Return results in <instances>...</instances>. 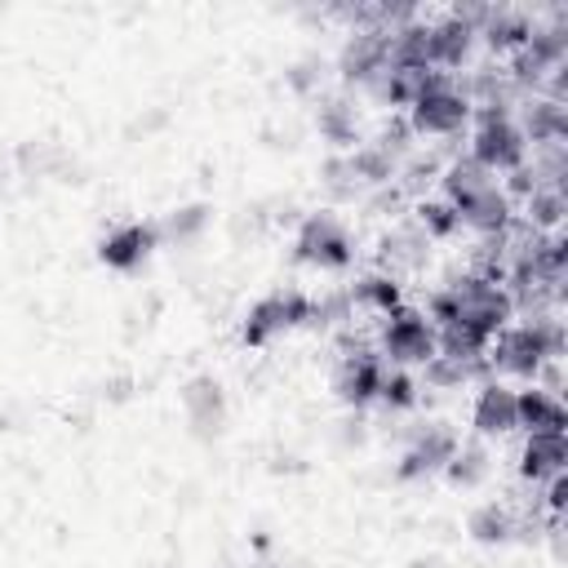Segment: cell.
<instances>
[{
	"mask_svg": "<svg viewBox=\"0 0 568 568\" xmlns=\"http://www.w3.org/2000/svg\"><path fill=\"white\" fill-rule=\"evenodd\" d=\"M510 315H515V302H510L506 284L475 275V271L448 275L426 302V320L435 324V333H462V337L479 342L484 351L510 324Z\"/></svg>",
	"mask_w": 568,
	"mask_h": 568,
	"instance_id": "6da1fadb",
	"label": "cell"
},
{
	"mask_svg": "<svg viewBox=\"0 0 568 568\" xmlns=\"http://www.w3.org/2000/svg\"><path fill=\"white\" fill-rule=\"evenodd\" d=\"M555 359H564V324L555 315L506 324L488 342V351H484V364L488 368L510 373V377H524V382H537V373L546 364H555Z\"/></svg>",
	"mask_w": 568,
	"mask_h": 568,
	"instance_id": "7a4b0ae2",
	"label": "cell"
},
{
	"mask_svg": "<svg viewBox=\"0 0 568 568\" xmlns=\"http://www.w3.org/2000/svg\"><path fill=\"white\" fill-rule=\"evenodd\" d=\"M475 115V129H470V160L484 169V173H515L524 160H528V142L515 124L510 111H497V106H479L470 111Z\"/></svg>",
	"mask_w": 568,
	"mask_h": 568,
	"instance_id": "3957f363",
	"label": "cell"
},
{
	"mask_svg": "<svg viewBox=\"0 0 568 568\" xmlns=\"http://www.w3.org/2000/svg\"><path fill=\"white\" fill-rule=\"evenodd\" d=\"M302 324H311V293H302V288H275V293H266V297H257L248 306V315L240 324V342L248 351H262L275 337L302 328Z\"/></svg>",
	"mask_w": 568,
	"mask_h": 568,
	"instance_id": "277c9868",
	"label": "cell"
},
{
	"mask_svg": "<svg viewBox=\"0 0 568 568\" xmlns=\"http://www.w3.org/2000/svg\"><path fill=\"white\" fill-rule=\"evenodd\" d=\"M293 257L315 271H346L355 262V240L337 213L320 209V213L302 217V226L293 235Z\"/></svg>",
	"mask_w": 568,
	"mask_h": 568,
	"instance_id": "5b68a950",
	"label": "cell"
},
{
	"mask_svg": "<svg viewBox=\"0 0 568 568\" xmlns=\"http://www.w3.org/2000/svg\"><path fill=\"white\" fill-rule=\"evenodd\" d=\"M439 351V333L435 324L426 320V311H413V306H399L382 320V333H377V355L390 359V368H422L426 359H435Z\"/></svg>",
	"mask_w": 568,
	"mask_h": 568,
	"instance_id": "8992f818",
	"label": "cell"
},
{
	"mask_svg": "<svg viewBox=\"0 0 568 568\" xmlns=\"http://www.w3.org/2000/svg\"><path fill=\"white\" fill-rule=\"evenodd\" d=\"M404 120H408L413 138H457L470 124V102L448 75H439L430 89H422L413 98Z\"/></svg>",
	"mask_w": 568,
	"mask_h": 568,
	"instance_id": "52a82bcc",
	"label": "cell"
},
{
	"mask_svg": "<svg viewBox=\"0 0 568 568\" xmlns=\"http://www.w3.org/2000/svg\"><path fill=\"white\" fill-rule=\"evenodd\" d=\"M457 444H462V439H457L444 422H422V426H413V430H408V444H404V453H399V462H395V479L417 484V479L439 475Z\"/></svg>",
	"mask_w": 568,
	"mask_h": 568,
	"instance_id": "ba28073f",
	"label": "cell"
},
{
	"mask_svg": "<svg viewBox=\"0 0 568 568\" xmlns=\"http://www.w3.org/2000/svg\"><path fill=\"white\" fill-rule=\"evenodd\" d=\"M479 13L484 9H453V13H444V18H435L430 22V40H426V62H430V71H453V67H462L466 58H470V49H475V40H479Z\"/></svg>",
	"mask_w": 568,
	"mask_h": 568,
	"instance_id": "9c48e42d",
	"label": "cell"
},
{
	"mask_svg": "<svg viewBox=\"0 0 568 568\" xmlns=\"http://www.w3.org/2000/svg\"><path fill=\"white\" fill-rule=\"evenodd\" d=\"M182 413H186V426H191L195 439H217L226 430V417H231L222 382L213 373H195L182 386Z\"/></svg>",
	"mask_w": 568,
	"mask_h": 568,
	"instance_id": "30bf717a",
	"label": "cell"
},
{
	"mask_svg": "<svg viewBox=\"0 0 568 568\" xmlns=\"http://www.w3.org/2000/svg\"><path fill=\"white\" fill-rule=\"evenodd\" d=\"M382 355L368 346V351H342L337 364H333V395L346 404V408H364L377 399V382H382Z\"/></svg>",
	"mask_w": 568,
	"mask_h": 568,
	"instance_id": "8fae6325",
	"label": "cell"
},
{
	"mask_svg": "<svg viewBox=\"0 0 568 568\" xmlns=\"http://www.w3.org/2000/svg\"><path fill=\"white\" fill-rule=\"evenodd\" d=\"M390 58V31L382 27H355L337 53V80L342 84H368Z\"/></svg>",
	"mask_w": 568,
	"mask_h": 568,
	"instance_id": "7c38bea8",
	"label": "cell"
},
{
	"mask_svg": "<svg viewBox=\"0 0 568 568\" xmlns=\"http://www.w3.org/2000/svg\"><path fill=\"white\" fill-rule=\"evenodd\" d=\"M155 244H160V226H151V222H120V226H111L98 240V262L120 271V275H129V271L146 266Z\"/></svg>",
	"mask_w": 568,
	"mask_h": 568,
	"instance_id": "4fadbf2b",
	"label": "cell"
},
{
	"mask_svg": "<svg viewBox=\"0 0 568 568\" xmlns=\"http://www.w3.org/2000/svg\"><path fill=\"white\" fill-rule=\"evenodd\" d=\"M430 262V240L426 231L413 222V217H395L390 231L377 240V271L386 275H408V271H422Z\"/></svg>",
	"mask_w": 568,
	"mask_h": 568,
	"instance_id": "5bb4252c",
	"label": "cell"
},
{
	"mask_svg": "<svg viewBox=\"0 0 568 568\" xmlns=\"http://www.w3.org/2000/svg\"><path fill=\"white\" fill-rule=\"evenodd\" d=\"M470 426L479 439H506L519 430L515 422V390L501 382H484L470 399Z\"/></svg>",
	"mask_w": 568,
	"mask_h": 568,
	"instance_id": "9a60e30c",
	"label": "cell"
},
{
	"mask_svg": "<svg viewBox=\"0 0 568 568\" xmlns=\"http://www.w3.org/2000/svg\"><path fill=\"white\" fill-rule=\"evenodd\" d=\"M568 466V439L564 435H524L519 453H515V475L532 488H541L546 479L564 475Z\"/></svg>",
	"mask_w": 568,
	"mask_h": 568,
	"instance_id": "2e32d148",
	"label": "cell"
},
{
	"mask_svg": "<svg viewBox=\"0 0 568 568\" xmlns=\"http://www.w3.org/2000/svg\"><path fill=\"white\" fill-rule=\"evenodd\" d=\"M13 164L22 178H58V182H80V160L58 146V142H44V138H27L18 142L13 151Z\"/></svg>",
	"mask_w": 568,
	"mask_h": 568,
	"instance_id": "e0dca14e",
	"label": "cell"
},
{
	"mask_svg": "<svg viewBox=\"0 0 568 568\" xmlns=\"http://www.w3.org/2000/svg\"><path fill=\"white\" fill-rule=\"evenodd\" d=\"M515 422L524 435H564L568 430V413L564 399L541 390L537 382H528L524 390H515Z\"/></svg>",
	"mask_w": 568,
	"mask_h": 568,
	"instance_id": "ac0fdd59",
	"label": "cell"
},
{
	"mask_svg": "<svg viewBox=\"0 0 568 568\" xmlns=\"http://www.w3.org/2000/svg\"><path fill=\"white\" fill-rule=\"evenodd\" d=\"M439 80V71H426V67H404V62H390L386 58V67L364 84L382 106H413V98L422 93V89H430Z\"/></svg>",
	"mask_w": 568,
	"mask_h": 568,
	"instance_id": "d6986e66",
	"label": "cell"
},
{
	"mask_svg": "<svg viewBox=\"0 0 568 568\" xmlns=\"http://www.w3.org/2000/svg\"><path fill=\"white\" fill-rule=\"evenodd\" d=\"M315 129L320 138L333 146V151H355L364 138H359V111L346 93H320V111H315Z\"/></svg>",
	"mask_w": 568,
	"mask_h": 568,
	"instance_id": "ffe728a7",
	"label": "cell"
},
{
	"mask_svg": "<svg viewBox=\"0 0 568 568\" xmlns=\"http://www.w3.org/2000/svg\"><path fill=\"white\" fill-rule=\"evenodd\" d=\"M475 31L484 36V44H488L493 53H515V49L528 44V36H532V18H528L524 9H506V4H497V9H484V13H479V27H475Z\"/></svg>",
	"mask_w": 568,
	"mask_h": 568,
	"instance_id": "44dd1931",
	"label": "cell"
},
{
	"mask_svg": "<svg viewBox=\"0 0 568 568\" xmlns=\"http://www.w3.org/2000/svg\"><path fill=\"white\" fill-rule=\"evenodd\" d=\"M346 297H351V306H355V311L386 320L390 311H399V306H404V284H399L395 275H386V271H364V275L346 288Z\"/></svg>",
	"mask_w": 568,
	"mask_h": 568,
	"instance_id": "7402d4cb",
	"label": "cell"
},
{
	"mask_svg": "<svg viewBox=\"0 0 568 568\" xmlns=\"http://www.w3.org/2000/svg\"><path fill=\"white\" fill-rule=\"evenodd\" d=\"M515 124H519L524 142L550 146V142H564V133H568V111H564V102L537 93V98L524 102V120H515Z\"/></svg>",
	"mask_w": 568,
	"mask_h": 568,
	"instance_id": "603a6c76",
	"label": "cell"
},
{
	"mask_svg": "<svg viewBox=\"0 0 568 568\" xmlns=\"http://www.w3.org/2000/svg\"><path fill=\"white\" fill-rule=\"evenodd\" d=\"M466 532L479 546H506L519 532V510L510 501H484V506H475L466 515Z\"/></svg>",
	"mask_w": 568,
	"mask_h": 568,
	"instance_id": "cb8c5ba5",
	"label": "cell"
},
{
	"mask_svg": "<svg viewBox=\"0 0 568 568\" xmlns=\"http://www.w3.org/2000/svg\"><path fill=\"white\" fill-rule=\"evenodd\" d=\"M488 470H493V457H488L484 444H457L439 475H444L453 488H479V484L488 479Z\"/></svg>",
	"mask_w": 568,
	"mask_h": 568,
	"instance_id": "d4e9b609",
	"label": "cell"
},
{
	"mask_svg": "<svg viewBox=\"0 0 568 568\" xmlns=\"http://www.w3.org/2000/svg\"><path fill=\"white\" fill-rule=\"evenodd\" d=\"M209 222H213V209L209 204H178V209H169L164 213V222H160V240H169V244H195L204 231H209Z\"/></svg>",
	"mask_w": 568,
	"mask_h": 568,
	"instance_id": "484cf974",
	"label": "cell"
},
{
	"mask_svg": "<svg viewBox=\"0 0 568 568\" xmlns=\"http://www.w3.org/2000/svg\"><path fill=\"white\" fill-rule=\"evenodd\" d=\"M568 204H564V186H537L528 200H524V226L546 235V231H559Z\"/></svg>",
	"mask_w": 568,
	"mask_h": 568,
	"instance_id": "4316f807",
	"label": "cell"
},
{
	"mask_svg": "<svg viewBox=\"0 0 568 568\" xmlns=\"http://www.w3.org/2000/svg\"><path fill=\"white\" fill-rule=\"evenodd\" d=\"M417 399H422V386H417V377L408 368H382L373 404H382L386 413H408V408H417Z\"/></svg>",
	"mask_w": 568,
	"mask_h": 568,
	"instance_id": "83f0119b",
	"label": "cell"
},
{
	"mask_svg": "<svg viewBox=\"0 0 568 568\" xmlns=\"http://www.w3.org/2000/svg\"><path fill=\"white\" fill-rule=\"evenodd\" d=\"M413 222L426 231L430 244H435V240H453V235L462 231V217H457V209H453L448 200H417V204H413Z\"/></svg>",
	"mask_w": 568,
	"mask_h": 568,
	"instance_id": "f1b7e54d",
	"label": "cell"
},
{
	"mask_svg": "<svg viewBox=\"0 0 568 568\" xmlns=\"http://www.w3.org/2000/svg\"><path fill=\"white\" fill-rule=\"evenodd\" d=\"M320 178H324V186H328V195H333V200H364V195H368V191H364V182L355 178V169H351V155H346V151H333V155L324 160Z\"/></svg>",
	"mask_w": 568,
	"mask_h": 568,
	"instance_id": "f546056e",
	"label": "cell"
},
{
	"mask_svg": "<svg viewBox=\"0 0 568 568\" xmlns=\"http://www.w3.org/2000/svg\"><path fill=\"white\" fill-rule=\"evenodd\" d=\"M373 146L399 164V160L413 151V129H408V120H404V115H390V120H386V124L373 133Z\"/></svg>",
	"mask_w": 568,
	"mask_h": 568,
	"instance_id": "4dcf8cb0",
	"label": "cell"
},
{
	"mask_svg": "<svg viewBox=\"0 0 568 568\" xmlns=\"http://www.w3.org/2000/svg\"><path fill=\"white\" fill-rule=\"evenodd\" d=\"M324 71H328V62L311 53V58H297V62L288 67V75H284V80H288V89H293V93L311 98V93H320V89H324Z\"/></svg>",
	"mask_w": 568,
	"mask_h": 568,
	"instance_id": "1f68e13d",
	"label": "cell"
},
{
	"mask_svg": "<svg viewBox=\"0 0 568 568\" xmlns=\"http://www.w3.org/2000/svg\"><path fill=\"white\" fill-rule=\"evenodd\" d=\"M541 506H546L550 519H564V506H568V479L564 475H555V479L541 484Z\"/></svg>",
	"mask_w": 568,
	"mask_h": 568,
	"instance_id": "d6a6232c",
	"label": "cell"
},
{
	"mask_svg": "<svg viewBox=\"0 0 568 568\" xmlns=\"http://www.w3.org/2000/svg\"><path fill=\"white\" fill-rule=\"evenodd\" d=\"M337 439H342L346 448H351V444H364V422H359V417H346L342 430H337Z\"/></svg>",
	"mask_w": 568,
	"mask_h": 568,
	"instance_id": "836d02e7",
	"label": "cell"
},
{
	"mask_svg": "<svg viewBox=\"0 0 568 568\" xmlns=\"http://www.w3.org/2000/svg\"><path fill=\"white\" fill-rule=\"evenodd\" d=\"M129 386H133V382H129V377H115V382H106V386H102V390H106V395H111V399H124V395H129Z\"/></svg>",
	"mask_w": 568,
	"mask_h": 568,
	"instance_id": "e575fe53",
	"label": "cell"
},
{
	"mask_svg": "<svg viewBox=\"0 0 568 568\" xmlns=\"http://www.w3.org/2000/svg\"><path fill=\"white\" fill-rule=\"evenodd\" d=\"M408 568H444V559L439 555H417V559H408Z\"/></svg>",
	"mask_w": 568,
	"mask_h": 568,
	"instance_id": "d590c367",
	"label": "cell"
},
{
	"mask_svg": "<svg viewBox=\"0 0 568 568\" xmlns=\"http://www.w3.org/2000/svg\"><path fill=\"white\" fill-rule=\"evenodd\" d=\"M0 191H4V173H0Z\"/></svg>",
	"mask_w": 568,
	"mask_h": 568,
	"instance_id": "8d00e7d4",
	"label": "cell"
}]
</instances>
